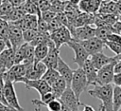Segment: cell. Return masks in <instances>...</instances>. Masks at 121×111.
Returning <instances> with one entry per match:
<instances>
[{"instance_id":"cell-42","label":"cell","mask_w":121,"mask_h":111,"mask_svg":"<svg viewBox=\"0 0 121 111\" xmlns=\"http://www.w3.org/2000/svg\"><path fill=\"white\" fill-rule=\"evenodd\" d=\"M34 110H35V111H42V110H41V107H39V106H36Z\"/></svg>"},{"instance_id":"cell-44","label":"cell","mask_w":121,"mask_h":111,"mask_svg":"<svg viewBox=\"0 0 121 111\" xmlns=\"http://www.w3.org/2000/svg\"><path fill=\"white\" fill-rule=\"evenodd\" d=\"M118 20H119V21H121V14L119 15V17H118Z\"/></svg>"},{"instance_id":"cell-5","label":"cell","mask_w":121,"mask_h":111,"mask_svg":"<svg viewBox=\"0 0 121 111\" xmlns=\"http://www.w3.org/2000/svg\"><path fill=\"white\" fill-rule=\"evenodd\" d=\"M67 46L73 49L74 53H75V57H74V63L77 64L78 65V67H81L82 65L84 64V62L90 57V55L88 54V52L85 50V48L81 46V44L76 40L71 39L68 43Z\"/></svg>"},{"instance_id":"cell-47","label":"cell","mask_w":121,"mask_h":111,"mask_svg":"<svg viewBox=\"0 0 121 111\" xmlns=\"http://www.w3.org/2000/svg\"><path fill=\"white\" fill-rule=\"evenodd\" d=\"M120 35H121V32H120Z\"/></svg>"},{"instance_id":"cell-14","label":"cell","mask_w":121,"mask_h":111,"mask_svg":"<svg viewBox=\"0 0 121 111\" xmlns=\"http://www.w3.org/2000/svg\"><path fill=\"white\" fill-rule=\"evenodd\" d=\"M85 76H86V79H87V82L89 83V85H96V75H97V69L93 65V64L91 63L90 59L88 58L84 64L82 65L81 66Z\"/></svg>"},{"instance_id":"cell-12","label":"cell","mask_w":121,"mask_h":111,"mask_svg":"<svg viewBox=\"0 0 121 111\" xmlns=\"http://www.w3.org/2000/svg\"><path fill=\"white\" fill-rule=\"evenodd\" d=\"M25 83L26 87L27 89H35L38 91V93L41 95L48 92V91H51V88H50V85L43 80V79H38V80H26V78L24 79V81L22 82Z\"/></svg>"},{"instance_id":"cell-3","label":"cell","mask_w":121,"mask_h":111,"mask_svg":"<svg viewBox=\"0 0 121 111\" xmlns=\"http://www.w3.org/2000/svg\"><path fill=\"white\" fill-rule=\"evenodd\" d=\"M4 80V79H3ZM4 97L6 100V102L9 106L13 108L16 111H26L19 103L13 83L9 81H4Z\"/></svg>"},{"instance_id":"cell-41","label":"cell","mask_w":121,"mask_h":111,"mask_svg":"<svg viewBox=\"0 0 121 111\" xmlns=\"http://www.w3.org/2000/svg\"><path fill=\"white\" fill-rule=\"evenodd\" d=\"M114 59H115V60H121V52H120L118 55H115V56H114Z\"/></svg>"},{"instance_id":"cell-19","label":"cell","mask_w":121,"mask_h":111,"mask_svg":"<svg viewBox=\"0 0 121 111\" xmlns=\"http://www.w3.org/2000/svg\"><path fill=\"white\" fill-rule=\"evenodd\" d=\"M100 2L97 0H80L78 4V9H81L83 12L86 13H93L96 11V9L99 8Z\"/></svg>"},{"instance_id":"cell-24","label":"cell","mask_w":121,"mask_h":111,"mask_svg":"<svg viewBox=\"0 0 121 111\" xmlns=\"http://www.w3.org/2000/svg\"><path fill=\"white\" fill-rule=\"evenodd\" d=\"M13 6L7 0H3L0 4V19H3L8 22V18L11 10L13 9Z\"/></svg>"},{"instance_id":"cell-2","label":"cell","mask_w":121,"mask_h":111,"mask_svg":"<svg viewBox=\"0 0 121 111\" xmlns=\"http://www.w3.org/2000/svg\"><path fill=\"white\" fill-rule=\"evenodd\" d=\"M89 86V83L87 82L86 76L82 70L81 67H78L77 69L73 70V77L70 83V87L77 96V98L79 99V96L82 92H84L87 87Z\"/></svg>"},{"instance_id":"cell-39","label":"cell","mask_w":121,"mask_h":111,"mask_svg":"<svg viewBox=\"0 0 121 111\" xmlns=\"http://www.w3.org/2000/svg\"><path fill=\"white\" fill-rule=\"evenodd\" d=\"M61 102V101H60ZM60 111H71L70 110V108L67 106V105H65L62 102H61V108H60Z\"/></svg>"},{"instance_id":"cell-35","label":"cell","mask_w":121,"mask_h":111,"mask_svg":"<svg viewBox=\"0 0 121 111\" xmlns=\"http://www.w3.org/2000/svg\"><path fill=\"white\" fill-rule=\"evenodd\" d=\"M9 1L13 7H19V6H22L26 0H7Z\"/></svg>"},{"instance_id":"cell-33","label":"cell","mask_w":121,"mask_h":111,"mask_svg":"<svg viewBox=\"0 0 121 111\" xmlns=\"http://www.w3.org/2000/svg\"><path fill=\"white\" fill-rule=\"evenodd\" d=\"M113 71H114V74L121 73V60H115L114 65H113Z\"/></svg>"},{"instance_id":"cell-22","label":"cell","mask_w":121,"mask_h":111,"mask_svg":"<svg viewBox=\"0 0 121 111\" xmlns=\"http://www.w3.org/2000/svg\"><path fill=\"white\" fill-rule=\"evenodd\" d=\"M23 8L26 14H34V15H40L41 11L35 2V0H26L23 4Z\"/></svg>"},{"instance_id":"cell-21","label":"cell","mask_w":121,"mask_h":111,"mask_svg":"<svg viewBox=\"0 0 121 111\" xmlns=\"http://www.w3.org/2000/svg\"><path fill=\"white\" fill-rule=\"evenodd\" d=\"M121 106V85H114L112 89V111H118Z\"/></svg>"},{"instance_id":"cell-36","label":"cell","mask_w":121,"mask_h":111,"mask_svg":"<svg viewBox=\"0 0 121 111\" xmlns=\"http://www.w3.org/2000/svg\"><path fill=\"white\" fill-rule=\"evenodd\" d=\"M0 111H16V110H14L10 106L6 105V104H4V103H2L0 102Z\"/></svg>"},{"instance_id":"cell-7","label":"cell","mask_w":121,"mask_h":111,"mask_svg":"<svg viewBox=\"0 0 121 111\" xmlns=\"http://www.w3.org/2000/svg\"><path fill=\"white\" fill-rule=\"evenodd\" d=\"M60 100L65 105H67L71 111H79V107L83 104L80 102L79 99L77 98V96L69 86H67L66 89L63 91V93L60 97Z\"/></svg>"},{"instance_id":"cell-10","label":"cell","mask_w":121,"mask_h":111,"mask_svg":"<svg viewBox=\"0 0 121 111\" xmlns=\"http://www.w3.org/2000/svg\"><path fill=\"white\" fill-rule=\"evenodd\" d=\"M47 67L43 62H37L30 65H26V70L25 78L26 80H38L41 79L45 73Z\"/></svg>"},{"instance_id":"cell-11","label":"cell","mask_w":121,"mask_h":111,"mask_svg":"<svg viewBox=\"0 0 121 111\" xmlns=\"http://www.w3.org/2000/svg\"><path fill=\"white\" fill-rule=\"evenodd\" d=\"M9 43L11 47L15 50L17 49L21 45L25 43L23 38V30L15 26L14 24L9 23Z\"/></svg>"},{"instance_id":"cell-45","label":"cell","mask_w":121,"mask_h":111,"mask_svg":"<svg viewBox=\"0 0 121 111\" xmlns=\"http://www.w3.org/2000/svg\"><path fill=\"white\" fill-rule=\"evenodd\" d=\"M118 111H121V106H120V108L118 109Z\"/></svg>"},{"instance_id":"cell-43","label":"cell","mask_w":121,"mask_h":111,"mask_svg":"<svg viewBox=\"0 0 121 111\" xmlns=\"http://www.w3.org/2000/svg\"><path fill=\"white\" fill-rule=\"evenodd\" d=\"M99 108H100V111H105V109H104V107H103L102 105H100V107H99Z\"/></svg>"},{"instance_id":"cell-18","label":"cell","mask_w":121,"mask_h":111,"mask_svg":"<svg viewBox=\"0 0 121 111\" xmlns=\"http://www.w3.org/2000/svg\"><path fill=\"white\" fill-rule=\"evenodd\" d=\"M66 87H67V83H66L65 80L60 76L50 85L51 92L55 95V97L57 99H60V97L61 96L63 91L66 89Z\"/></svg>"},{"instance_id":"cell-9","label":"cell","mask_w":121,"mask_h":111,"mask_svg":"<svg viewBox=\"0 0 121 111\" xmlns=\"http://www.w3.org/2000/svg\"><path fill=\"white\" fill-rule=\"evenodd\" d=\"M81 44V46L85 48V50L88 52L89 55H93L97 52H101L105 47V42L100 40L99 38L94 36L92 38H89L87 40L83 41H78Z\"/></svg>"},{"instance_id":"cell-8","label":"cell","mask_w":121,"mask_h":111,"mask_svg":"<svg viewBox=\"0 0 121 111\" xmlns=\"http://www.w3.org/2000/svg\"><path fill=\"white\" fill-rule=\"evenodd\" d=\"M72 39L76 41H83L92 38L95 35V27L91 25H84L81 27L74 28L71 30Z\"/></svg>"},{"instance_id":"cell-40","label":"cell","mask_w":121,"mask_h":111,"mask_svg":"<svg viewBox=\"0 0 121 111\" xmlns=\"http://www.w3.org/2000/svg\"><path fill=\"white\" fill-rule=\"evenodd\" d=\"M68 2H69V3H71V4H73V5L78 6V5L79 4L80 0H68Z\"/></svg>"},{"instance_id":"cell-23","label":"cell","mask_w":121,"mask_h":111,"mask_svg":"<svg viewBox=\"0 0 121 111\" xmlns=\"http://www.w3.org/2000/svg\"><path fill=\"white\" fill-rule=\"evenodd\" d=\"M26 11L23 8V5L22 6H19V7H14L13 9L11 10V12L9 13V18H8V22H15L17 20H20L22 19L25 15H26Z\"/></svg>"},{"instance_id":"cell-34","label":"cell","mask_w":121,"mask_h":111,"mask_svg":"<svg viewBox=\"0 0 121 111\" xmlns=\"http://www.w3.org/2000/svg\"><path fill=\"white\" fill-rule=\"evenodd\" d=\"M112 83H114V85H121V73L114 74Z\"/></svg>"},{"instance_id":"cell-27","label":"cell","mask_w":121,"mask_h":111,"mask_svg":"<svg viewBox=\"0 0 121 111\" xmlns=\"http://www.w3.org/2000/svg\"><path fill=\"white\" fill-rule=\"evenodd\" d=\"M112 33V30L110 28V26H100L95 27V37L99 38L102 41H106L108 36Z\"/></svg>"},{"instance_id":"cell-17","label":"cell","mask_w":121,"mask_h":111,"mask_svg":"<svg viewBox=\"0 0 121 111\" xmlns=\"http://www.w3.org/2000/svg\"><path fill=\"white\" fill-rule=\"evenodd\" d=\"M59 58H60V49L57 48L56 46H54V47H50L49 48L47 55L45 56V58L42 62L46 65L47 68L56 69Z\"/></svg>"},{"instance_id":"cell-16","label":"cell","mask_w":121,"mask_h":111,"mask_svg":"<svg viewBox=\"0 0 121 111\" xmlns=\"http://www.w3.org/2000/svg\"><path fill=\"white\" fill-rule=\"evenodd\" d=\"M91 63L93 64V65L98 70L99 68H101L102 66L113 62L115 59L114 57H109L107 55H105L102 51L101 52H97V53H95L93 55H90L89 57Z\"/></svg>"},{"instance_id":"cell-20","label":"cell","mask_w":121,"mask_h":111,"mask_svg":"<svg viewBox=\"0 0 121 111\" xmlns=\"http://www.w3.org/2000/svg\"><path fill=\"white\" fill-rule=\"evenodd\" d=\"M49 47L46 44H40L34 46V63L42 62L47 55Z\"/></svg>"},{"instance_id":"cell-13","label":"cell","mask_w":121,"mask_h":111,"mask_svg":"<svg viewBox=\"0 0 121 111\" xmlns=\"http://www.w3.org/2000/svg\"><path fill=\"white\" fill-rule=\"evenodd\" d=\"M14 65V49L7 47L0 54V70H8Z\"/></svg>"},{"instance_id":"cell-28","label":"cell","mask_w":121,"mask_h":111,"mask_svg":"<svg viewBox=\"0 0 121 111\" xmlns=\"http://www.w3.org/2000/svg\"><path fill=\"white\" fill-rule=\"evenodd\" d=\"M38 30L37 28H33V29H26V30H23V38H24V41L26 43H30L34 40V38L37 36L38 34Z\"/></svg>"},{"instance_id":"cell-31","label":"cell","mask_w":121,"mask_h":111,"mask_svg":"<svg viewBox=\"0 0 121 111\" xmlns=\"http://www.w3.org/2000/svg\"><path fill=\"white\" fill-rule=\"evenodd\" d=\"M5 71L4 70H0V102L6 105L7 102H6V100H5V97H4V80H3V73Z\"/></svg>"},{"instance_id":"cell-30","label":"cell","mask_w":121,"mask_h":111,"mask_svg":"<svg viewBox=\"0 0 121 111\" xmlns=\"http://www.w3.org/2000/svg\"><path fill=\"white\" fill-rule=\"evenodd\" d=\"M105 46L108 48H110L115 55H118L121 52V45H118V44H115L110 41H105Z\"/></svg>"},{"instance_id":"cell-6","label":"cell","mask_w":121,"mask_h":111,"mask_svg":"<svg viewBox=\"0 0 121 111\" xmlns=\"http://www.w3.org/2000/svg\"><path fill=\"white\" fill-rule=\"evenodd\" d=\"M114 62H112L101 68L97 70V75H96V84L103 85V84H109L112 83L113 76H114V71H113V65Z\"/></svg>"},{"instance_id":"cell-4","label":"cell","mask_w":121,"mask_h":111,"mask_svg":"<svg viewBox=\"0 0 121 111\" xmlns=\"http://www.w3.org/2000/svg\"><path fill=\"white\" fill-rule=\"evenodd\" d=\"M49 35H50V38L53 41L55 46L59 49L62 45H64V44L67 45V43L72 39L70 29L64 26H61L60 28L50 32Z\"/></svg>"},{"instance_id":"cell-26","label":"cell","mask_w":121,"mask_h":111,"mask_svg":"<svg viewBox=\"0 0 121 111\" xmlns=\"http://www.w3.org/2000/svg\"><path fill=\"white\" fill-rule=\"evenodd\" d=\"M60 77L59 72L57 71V69L54 68H47L45 73L43 74V76L42 77V79H43L49 85H51L58 78Z\"/></svg>"},{"instance_id":"cell-1","label":"cell","mask_w":121,"mask_h":111,"mask_svg":"<svg viewBox=\"0 0 121 111\" xmlns=\"http://www.w3.org/2000/svg\"><path fill=\"white\" fill-rule=\"evenodd\" d=\"M112 89L113 85L112 83L99 85L96 84L93 89L88 90V93L95 98H97L101 101L102 106L105 111H112Z\"/></svg>"},{"instance_id":"cell-15","label":"cell","mask_w":121,"mask_h":111,"mask_svg":"<svg viewBox=\"0 0 121 111\" xmlns=\"http://www.w3.org/2000/svg\"><path fill=\"white\" fill-rule=\"evenodd\" d=\"M56 69L59 72L60 76L62 77L65 80V82L67 83V86L70 87V83H71L72 77H73V69L70 68V66L61 59L60 56L59 58V61H58V65H57Z\"/></svg>"},{"instance_id":"cell-38","label":"cell","mask_w":121,"mask_h":111,"mask_svg":"<svg viewBox=\"0 0 121 111\" xmlns=\"http://www.w3.org/2000/svg\"><path fill=\"white\" fill-rule=\"evenodd\" d=\"M83 106V111H95V109L90 106V105H87V104H82Z\"/></svg>"},{"instance_id":"cell-32","label":"cell","mask_w":121,"mask_h":111,"mask_svg":"<svg viewBox=\"0 0 121 111\" xmlns=\"http://www.w3.org/2000/svg\"><path fill=\"white\" fill-rule=\"evenodd\" d=\"M106 41H110V42H112V43H115V44H118V45H121V35L118 34V33H113L112 32Z\"/></svg>"},{"instance_id":"cell-25","label":"cell","mask_w":121,"mask_h":111,"mask_svg":"<svg viewBox=\"0 0 121 111\" xmlns=\"http://www.w3.org/2000/svg\"><path fill=\"white\" fill-rule=\"evenodd\" d=\"M33 63H34V46H31L29 43H26L25 56H24V61L22 64L30 65Z\"/></svg>"},{"instance_id":"cell-29","label":"cell","mask_w":121,"mask_h":111,"mask_svg":"<svg viewBox=\"0 0 121 111\" xmlns=\"http://www.w3.org/2000/svg\"><path fill=\"white\" fill-rule=\"evenodd\" d=\"M45 107L49 110V111H60V108H61V102L60 99H54L52 100L51 102H49Z\"/></svg>"},{"instance_id":"cell-46","label":"cell","mask_w":121,"mask_h":111,"mask_svg":"<svg viewBox=\"0 0 121 111\" xmlns=\"http://www.w3.org/2000/svg\"><path fill=\"white\" fill-rule=\"evenodd\" d=\"M2 1H3V0H0V4H1V3H2Z\"/></svg>"},{"instance_id":"cell-37","label":"cell","mask_w":121,"mask_h":111,"mask_svg":"<svg viewBox=\"0 0 121 111\" xmlns=\"http://www.w3.org/2000/svg\"><path fill=\"white\" fill-rule=\"evenodd\" d=\"M8 47V46H7V43L0 37V54L2 53V51H4L6 48Z\"/></svg>"}]
</instances>
